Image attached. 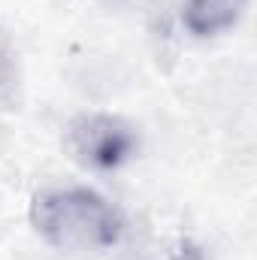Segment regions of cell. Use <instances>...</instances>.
Returning <instances> with one entry per match:
<instances>
[{"label": "cell", "instance_id": "cell-3", "mask_svg": "<svg viewBox=\"0 0 257 260\" xmlns=\"http://www.w3.org/2000/svg\"><path fill=\"white\" fill-rule=\"evenodd\" d=\"M248 0H182V21L194 37H218L239 24Z\"/></svg>", "mask_w": 257, "mask_h": 260}, {"label": "cell", "instance_id": "cell-2", "mask_svg": "<svg viewBox=\"0 0 257 260\" xmlns=\"http://www.w3.org/2000/svg\"><path fill=\"white\" fill-rule=\"evenodd\" d=\"M70 154L94 173H115L139 151V133L127 118L112 112H82L67 124Z\"/></svg>", "mask_w": 257, "mask_h": 260}, {"label": "cell", "instance_id": "cell-1", "mask_svg": "<svg viewBox=\"0 0 257 260\" xmlns=\"http://www.w3.org/2000/svg\"><path fill=\"white\" fill-rule=\"evenodd\" d=\"M30 224L58 251H106L124 236L121 209L88 185H55L34 197Z\"/></svg>", "mask_w": 257, "mask_h": 260}, {"label": "cell", "instance_id": "cell-4", "mask_svg": "<svg viewBox=\"0 0 257 260\" xmlns=\"http://www.w3.org/2000/svg\"><path fill=\"white\" fill-rule=\"evenodd\" d=\"M15 79H18V70H15V52L6 40V34H0V100H9L12 91H15Z\"/></svg>", "mask_w": 257, "mask_h": 260}]
</instances>
